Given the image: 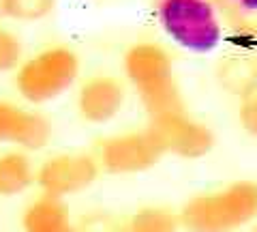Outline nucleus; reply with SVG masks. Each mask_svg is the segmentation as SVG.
I'll return each mask as SVG.
<instances>
[{"label":"nucleus","instance_id":"1","mask_svg":"<svg viewBox=\"0 0 257 232\" xmlns=\"http://www.w3.org/2000/svg\"><path fill=\"white\" fill-rule=\"evenodd\" d=\"M122 67L150 118L184 112V99L174 78L172 56L163 45L155 41L133 43L124 52Z\"/></svg>","mask_w":257,"mask_h":232},{"label":"nucleus","instance_id":"2","mask_svg":"<svg viewBox=\"0 0 257 232\" xmlns=\"http://www.w3.org/2000/svg\"><path fill=\"white\" fill-rule=\"evenodd\" d=\"M178 215L187 232H234L257 217V181H234L219 191L193 196Z\"/></svg>","mask_w":257,"mask_h":232},{"label":"nucleus","instance_id":"3","mask_svg":"<svg viewBox=\"0 0 257 232\" xmlns=\"http://www.w3.org/2000/svg\"><path fill=\"white\" fill-rule=\"evenodd\" d=\"M79 75V56L67 45H50L22 60L15 89L28 103H47L69 91Z\"/></svg>","mask_w":257,"mask_h":232},{"label":"nucleus","instance_id":"4","mask_svg":"<svg viewBox=\"0 0 257 232\" xmlns=\"http://www.w3.org/2000/svg\"><path fill=\"white\" fill-rule=\"evenodd\" d=\"M157 18L176 43L208 52L219 43L221 24L208 0H157Z\"/></svg>","mask_w":257,"mask_h":232},{"label":"nucleus","instance_id":"5","mask_svg":"<svg viewBox=\"0 0 257 232\" xmlns=\"http://www.w3.org/2000/svg\"><path fill=\"white\" fill-rule=\"evenodd\" d=\"M96 162L101 172L107 174H140L155 168L165 157L157 138L148 127L135 131H122L107 135L96 148Z\"/></svg>","mask_w":257,"mask_h":232},{"label":"nucleus","instance_id":"6","mask_svg":"<svg viewBox=\"0 0 257 232\" xmlns=\"http://www.w3.org/2000/svg\"><path fill=\"white\" fill-rule=\"evenodd\" d=\"M101 166L92 153H58L37 168L35 183L41 194L64 200L82 194L99 179Z\"/></svg>","mask_w":257,"mask_h":232},{"label":"nucleus","instance_id":"7","mask_svg":"<svg viewBox=\"0 0 257 232\" xmlns=\"http://www.w3.org/2000/svg\"><path fill=\"white\" fill-rule=\"evenodd\" d=\"M148 129L165 155L199 159L210 153L214 146V133L204 123L187 116V112H172V114L150 118Z\"/></svg>","mask_w":257,"mask_h":232},{"label":"nucleus","instance_id":"8","mask_svg":"<svg viewBox=\"0 0 257 232\" xmlns=\"http://www.w3.org/2000/svg\"><path fill=\"white\" fill-rule=\"evenodd\" d=\"M50 138L52 125L41 112L0 99V142H11L20 150H41Z\"/></svg>","mask_w":257,"mask_h":232},{"label":"nucleus","instance_id":"9","mask_svg":"<svg viewBox=\"0 0 257 232\" xmlns=\"http://www.w3.org/2000/svg\"><path fill=\"white\" fill-rule=\"evenodd\" d=\"M124 106V84L118 78L99 73L88 78L77 91V112L86 123L103 125Z\"/></svg>","mask_w":257,"mask_h":232},{"label":"nucleus","instance_id":"10","mask_svg":"<svg viewBox=\"0 0 257 232\" xmlns=\"http://www.w3.org/2000/svg\"><path fill=\"white\" fill-rule=\"evenodd\" d=\"M22 232H75V219L64 200L41 194L24 209Z\"/></svg>","mask_w":257,"mask_h":232},{"label":"nucleus","instance_id":"11","mask_svg":"<svg viewBox=\"0 0 257 232\" xmlns=\"http://www.w3.org/2000/svg\"><path fill=\"white\" fill-rule=\"evenodd\" d=\"M37 168L26 150H7L0 155V198H11L35 185Z\"/></svg>","mask_w":257,"mask_h":232},{"label":"nucleus","instance_id":"12","mask_svg":"<svg viewBox=\"0 0 257 232\" xmlns=\"http://www.w3.org/2000/svg\"><path fill=\"white\" fill-rule=\"evenodd\" d=\"M180 215L167 206H140L120 221V232H180Z\"/></svg>","mask_w":257,"mask_h":232},{"label":"nucleus","instance_id":"13","mask_svg":"<svg viewBox=\"0 0 257 232\" xmlns=\"http://www.w3.org/2000/svg\"><path fill=\"white\" fill-rule=\"evenodd\" d=\"M221 84L234 95L251 97L257 91V62L248 58H231L225 60L219 69Z\"/></svg>","mask_w":257,"mask_h":232},{"label":"nucleus","instance_id":"14","mask_svg":"<svg viewBox=\"0 0 257 232\" xmlns=\"http://www.w3.org/2000/svg\"><path fill=\"white\" fill-rule=\"evenodd\" d=\"M56 0H9V18L20 22H39L47 18Z\"/></svg>","mask_w":257,"mask_h":232},{"label":"nucleus","instance_id":"15","mask_svg":"<svg viewBox=\"0 0 257 232\" xmlns=\"http://www.w3.org/2000/svg\"><path fill=\"white\" fill-rule=\"evenodd\" d=\"M22 65V43L11 30L0 26V73Z\"/></svg>","mask_w":257,"mask_h":232},{"label":"nucleus","instance_id":"16","mask_svg":"<svg viewBox=\"0 0 257 232\" xmlns=\"http://www.w3.org/2000/svg\"><path fill=\"white\" fill-rule=\"evenodd\" d=\"M120 221L107 213H90L75 221V232H120Z\"/></svg>","mask_w":257,"mask_h":232},{"label":"nucleus","instance_id":"17","mask_svg":"<svg viewBox=\"0 0 257 232\" xmlns=\"http://www.w3.org/2000/svg\"><path fill=\"white\" fill-rule=\"evenodd\" d=\"M240 125L244 127L246 133L257 138V91L251 97H246L242 108H240Z\"/></svg>","mask_w":257,"mask_h":232},{"label":"nucleus","instance_id":"18","mask_svg":"<svg viewBox=\"0 0 257 232\" xmlns=\"http://www.w3.org/2000/svg\"><path fill=\"white\" fill-rule=\"evenodd\" d=\"M225 13L229 15H246L257 13V0H219Z\"/></svg>","mask_w":257,"mask_h":232},{"label":"nucleus","instance_id":"19","mask_svg":"<svg viewBox=\"0 0 257 232\" xmlns=\"http://www.w3.org/2000/svg\"><path fill=\"white\" fill-rule=\"evenodd\" d=\"M9 18V0H0V20Z\"/></svg>","mask_w":257,"mask_h":232},{"label":"nucleus","instance_id":"20","mask_svg":"<svg viewBox=\"0 0 257 232\" xmlns=\"http://www.w3.org/2000/svg\"><path fill=\"white\" fill-rule=\"evenodd\" d=\"M246 39H253V45H257V26L255 28H251V30H248V35H246Z\"/></svg>","mask_w":257,"mask_h":232},{"label":"nucleus","instance_id":"21","mask_svg":"<svg viewBox=\"0 0 257 232\" xmlns=\"http://www.w3.org/2000/svg\"><path fill=\"white\" fill-rule=\"evenodd\" d=\"M253 232H257V230H253Z\"/></svg>","mask_w":257,"mask_h":232}]
</instances>
